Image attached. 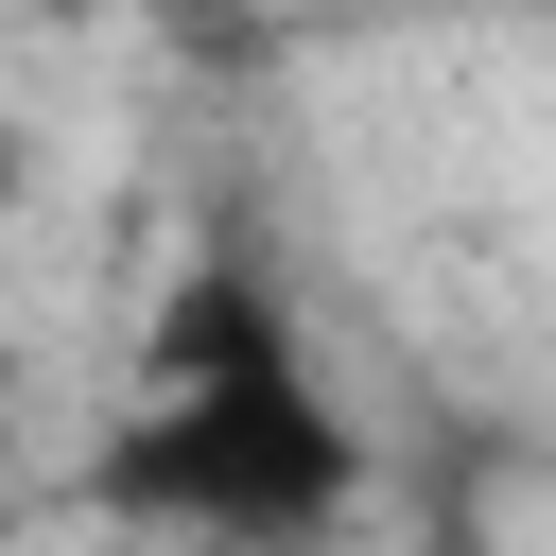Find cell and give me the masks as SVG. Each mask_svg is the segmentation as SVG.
Segmentation results:
<instances>
[{"label":"cell","mask_w":556,"mask_h":556,"mask_svg":"<svg viewBox=\"0 0 556 556\" xmlns=\"http://www.w3.org/2000/svg\"><path fill=\"white\" fill-rule=\"evenodd\" d=\"M87 504L139 539H208V556H313L365 521V417L243 243H191L174 295L139 313Z\"/></svg>","instance_id":"6da1fadb"},{"label":"cell","mask_w":556,"mask_h":556,"mask_svg":"<svg viewBox=\"0 0 556 556\" xmlns=\"http://www.w3.org/2000/svg\"><path fill=\"white\" fill-rule=\"evenodd\" d=\"M17 191H35V122L0 104V226H17Z\"/></svg>","instance_id":"7a4b0ae2"}]
</instances>
